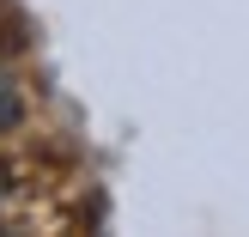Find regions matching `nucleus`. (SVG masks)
Segmentation results:
<instances>
[{"label":"nucleus","mask_w":249,"mask_h":237,"mask_svg":"<svg viewBox=\"0 0 249 237\" xmlns=\"http://www.w3.org/2000/svg\"><path fill=\"white\" fill-rule=\"evenodd\" d=\"M18 122H24V91L6 79V73H0V134H6V128H18Z\"/></svg>","instance_id":"f257e3e1"},{"label":"nucleus","mask_w":249,"mask_h":237,"mask_svg":"<svg viewBox=\"0 0 249 237\" xmlns=\"http://www.w3.org/2000/svg\"><path fill=\"white\" fill-rule=\"evenodd\" d=\"M0 201H6V170H0Z\"/></svg>","instance_id":"f03ea898"}]
</instances>
